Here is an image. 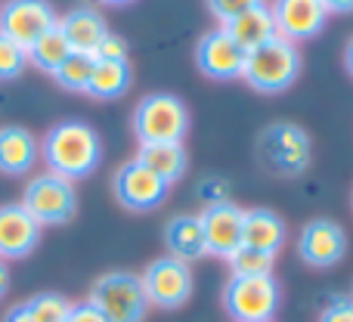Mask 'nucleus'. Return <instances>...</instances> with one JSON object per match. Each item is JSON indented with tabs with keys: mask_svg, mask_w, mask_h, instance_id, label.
Returning <instances> with one entry per match:
<instances>
[{
	"mask_svg": "<svg viewBox=\"0 0 353 322\" xmlns=\"http://www.w3.org/2000/svg\"><path fill=\"white\" fill-rule=\"evenodd\" d=\"M245 50L226 34L223 28H211L195 43V68L211 81H232L242 78Z\"/></svg>",
	"mask_w": 353,
	"mask_h": 322,
	"instance_id": "nucleus-13",
	"label": "nucleus"
},
{
	"mask_svg": "<svg viewBox=\"0 0 353 322\" xmlns=\"http://www.w3.org/2000/svg\"><path fill=\"white\" fill-rule=\"evenodd\" d=\"M10 285H12V273H10V263L0 261V301L10 294Z\"/></svg>",
	"mask_w": 353,
	"mask_h": 322,
	"instance_id": "nucleus-33",
	"label": "nucleus"
},
{
	"mask_svg": "<svg viewBox=\"0 0 353 322\" xmlns=\"http://www.w3.org/2000/svg\"><path fill=\"white\" fill-rule=\"evenodd\" d=\"M41 161V137H34L22 124L0 128V174L28 177Z\"/></svg>",
	"mask_w": 353,
	"mask_h": 322,
	"instance_id": "nucleus-16",
	"label": "nucleus"
},
{
	"mask_svg": "<svg viewBox=\"0 0 353 322\" xmlns=\"http://www.w3.org/2000/svg\"><path fill=\"white\" fill-rule=\"evenodd\" d=\"M165 245H168V254L189 263V267L195 261H201V257H208V245H205V232H201V223H199V214H176V217L168 220Z\"/></svg>",
	"mask_w": 353,
	"mask_h": 322,
	"instance_id": "nucleus-20",
	"label": "nucleus"
},
{
	"mask_svg": "<svg viewBox=\"0 0 353 322\" xmlns=\"http://www.w3.org/2000/svg\"><path fill=\"white\" fill-rule=\"evenodd\" d=\"M242 6H245V0H230V3H217V0H214V3H208V12L217 19V28H223Z\"/></svg>",
	"mask_w": 353,
	"mask_h": 322,
	"instance_id": "nucleus-30",
	"label": "nucleus"
},
{
	"mask_svg": "<svg viewBox=\"0 0 353 322\" xmlns=\"http://www.w3.org/2000/svg\"><path fill=\"white\" fill-rule=\"evenodd\" d=\"M168 192H171V186L137 159L124 161L121 168L112 174V195H115V201L124 211L149 214L165 205Z\"/></svg>",
	"mask_w": 353,
	"mask_h": 322,
	"instance_id": "nucleus-9",
	"label": "nucleus"
},
{
	"mask_svg": "<svg viewBox=\"0 0 353 322\" xmlns=\"http://www.w3.org/2000/svg\"><path fill=\"white\" fill-rule=\"evenodd\" d=\"M140 279H143V292L149 298V307H159V310H180L195 292L192 267L171 254L149 261L146 270L140 273Z\"/></svg>",
	"mask_w": 353,
	"mask_h": 322,
	"instance_id": "nucleus-8",
	"label": "nucleus"
},
{
	"mask_svg": "<svg viewBox=\"0 0 353 322\" xmlns=\"http://www.w3.org/2000/svg\"><path fill=\"white\" fill-rule=\"evenodd\" d=\"M43 226L19 201L0 205V261H25L41 245Z\"/></svg>",
	"mask_w": 353,
	"mask_h": 322,
	"instance_id": "nucleus-15",
	"label": "nucleus"
},
{
	"mask_svg": "<svg viewBox=\"0 0 353 322\" xmlns=\"http://www.w3.org/2000/svg\"><path fill=\"white\" fill-rule=\"evenodd\" d=\"M325 10H329V16H344V12H353V0L350 3H335V0H332V3H325Z\"/></svg>",
	"mask_w": 353,
	"mask_h": 322,
	"instance_id": "nucleus-34",
	"label": "nucleus"
},
{
	"mask_svg": "<svg viewBox=\"0 0 353 322\" xmlns=\"http://www.w3.org/2000/svg\"><path fill=\"white\" fill-rule=\"evenodd\" d=\"M316 322H353V298L347 294H335L329 304L323 307Z\"/></svg>",
	"mask_w": 353,
	"mask_h": 322,
	"instance_id": "nucleus-29",
	"label": "nucleus"
},
{
	"mask_svg": "<svg viewBox=\"0 0 353 322\" xmlns=\"http://www.w3.org/2000/svg\"><path fill=\"white\" fill-rule=\"evenodd\" d=\"M93 68H97V59L87 53H72L59 68H56L50 78L56 81V87H62L65 93H87L93 78Z\"/></svg>",
	"mask_w": 353,
	"mask_h": 322,
	"instance_id": "nucleus-24",
	"label": "nucleus"
},
{
	"mask_svg": "<svg viewBox=\"0 0 353 322\" xmlns=\"http://www.w3.org/2000/svg\"><path fill=\"white\" fill-rule=\"evenodd\" d=\"M270 10H273L276 34L292 43L313 41V37L323 34V28L329 25L325 0H279V3H273Z\"/></svg>",
	"mask_w": 353,
	"mask_h": 322,
	"instance_id": "nucleus-14",
	"label": "nucleus"
},
{
	"mask_svg": "<svg viewBox=\"0 0 353 322\" xmlns=\"http://www.w3.org/2000/svg\"><path fill=\"white\" fill-rule=\"evenodd\" d=\"M301 68H304L301 47L276 34V37H270L267 43H261V47L248 50L245 68H242V81L251 90L276 97V93L288 90V87L301 78Z\"/></svg>",
	"mask_w": 353,
	"mask_h": 322,
	"instance_id": "nucleus-2",
	"label": "nucleus"
},
{
	"mask_svg": "<svg viewBox=\"0 0 353 322\" xmlns=\"http://www.w3.org/2000/svg\"><path fill=\"white\" fill-rule=\"evenodd\" d=\"M226 263H230V276H273L276 254H267V251H257V248H245L242 245Z\"/></svg>",
	"mask_w": 353,
	"mask_h": 322,
	"instance_id": "nucleus-26",
	"label": "nucleus"
},
{
	"mask_svg": "<svg viewBox=\"0 0 353 322\" xmlns=\"http://www.w3.org/2000/svg\"><path fill=\"white\" fill-rule=\"evenodd\" d=\"M350 298H353V294H350Z\"/></svg>",
	"mask_w": 353,
	"mask_h": 322,
	"instance_id": "nucleus-36",
	"label": "nucleus"
},
{
	"mask_svg": "<svg viewBox=\"0 0 353 322\" xmlns=\"http://www.w3.org/2000/svg\"><path fill=\"white\" fill-rule=\"evenodd\" d=\"M223 31L248 53V50L267 43L270 37H276V22H273V10L261 0H245V6L223 25Z\"/></svg>",
	"mask_w": 353,
	"mask_h": 322,
	"instance_id": "nucleus-18",
	"label": "nucleus"
},
{
	"mask_svg": "<svg viewBox=\"0 0 353 322\" xmlns=\"http://www.w3.org/2000/svg\"><path fill=\"white\" fill-rule=\"evenodd\" d=\"M128 41H124L121 34H115V31H109V34L99 41V47L93 50V59L97 62H128Z\"/></svg>",
	"mask_w": 353,
	"mask_h": 322,
	"instance_id": "nucleus-28",
	"label": "nucleus"
},
{
	"mask_svg": "<svg viewBox=\"0 0 353 322\" xmlns=\"http://www.w3.org/2000/svg\"><path fill=\"white\" fill-rule=\"evenodd\" d=\"M242 217H245V208H239L232 199L201 208L199 223H201V232H205L208 254L230 261L242 248Z\"/></svg>",
	"mask_w": 353,
	"mask_h": 322,
	"instance_id": "nucleus-12",
	"label": "nucleus"
},
{
	"mask_svg": "<svg viewBox=\"0 0 353 322\" xmlns=\"http://www.w3.org/2000/svg\"><path fill=\"white\" fill-rule=\"evenodd\" d=\"M87 301L109 322H143L149 313L143 279L140 273H130V270H109L97 276L87 292Z\"/></svg>",
	"mask_w": 353,
	"mask_h": 322,
	"instance_id": "nucleus-5",
	"label": "nucleus"
},
{
	"mask_svg": "<svg viewBox=\"0 0 353 322\" xmlns=\"http://www.w3.org/2000/svg\"><path fill=\"white\" fill-rule=\"evenodd\" d=\"M19 205L41 226H65L78 214V189L65 177L43 170V174H31L25 180Z\"/></svg>",
	"mask_w": 353,
	"mask_h": 322,
	"instance_id": "nucleus-7",
	"label": "nucleus"
},
{
	"mask_svg": "<svg viewBox=\"0 0 353 322\" xmlns=\"http://www.w3.org/2000/svg\"><path fill=\"white\" fill-rule=\"evenodd\" d=\"M59 16L50 3L43 0H10L0 6V31L10 41H16L19 47L28 53V47L43 37L50 28H56Z\"/></svg>",
	"mask_w": 353,
	"mask_h": 322,
	"instance_id": "nucleus-11",
	"label": "nucleus"
},
{
	"mask_svg": "<svg viewBox=\"0 0 353 322\" xmlns=\"http://www.w3.org/2000/svg\"><path fill=\"white\" fill-rule=\"evenodd\" d=\"M130 84H134L130 59L128 62H97L90 87H87L84 97L99 99V103H112V99H121L130 90Z\"/></svg>",
	"mask_w": 353,
	"mask_h": 322,
	"instance_id": "nucleus-22",
	"label": "nucleus"
},
{
	"mask_svg": "<svg viewBox=\"0 0 353 322\" xmlns=\"http://www.w3.org/2000/svg\"><path fill=\"white\" fill-rule=\"evenodd\" d=\"M140 164H146L152 174H159L168 186L183 180L189 170V155L183 143H152V146H140L134 155Z\"/></svg>",
	"mask_w": 353,
	"mask_h": 322,
	"instance_id": "nucleus-21",
	"label": "nucleus"
},
{
	"mask_svg": "<svg viewBox=\"0 0 353 322\" xmlns=\"http://www.w3.org/2000/svg\"><path fill=\"white\" fill-rule=\"evenodd\" d=\"M313 143L301 124L273 121L257 134V161L276 177H298L310 168Z\"/></svg>",
	"mask_w": 353,
	"mask_h": 322,
	"instance_id": "nucleus-4",
	"label": "nucleus"
},
{
	"mask_svg": "<svg viewBox=\"0 0 353 322\" xmlns=\"http://www.w3.org/2000/svg\"><path fill=\"white\" fill-rule=\"evenodd\" d=\"M350 239L338 220L316 217L310 223H304L298 236V257L313 270H329L335 263H341L347 257Z\"/></svg>",
	"mask_w": 353,
	"mask_h": 322,
	"instance_id": "nucleus-10",
	"label": "nucleus"
},
{
	"mask_svg": "<svg viewBox=\"0 0 353 322\" xmlns=\"http://www.w3.org/2000/svg\"><path fill=\"white\" fill-rule=\"evenodd\" d=\"M242 245L267 254H279L285 245V220L273 208H245L242 217Z\"/></svg>",
	"mask_w": 353,
	"mask_h": 322,
	"instance_id": "nucleus-19",
	"label": "nucleus"
},
{
	"mask_svg": "<svg viewBox=\"0 0 353 322\" xmlns=\"http://www.w3.org/2000/svg\"><path fill=\"white\" fill-rule=\"evenodd\" d=\"M65 322H109L90 301H81V304H72V313H68Z\"/></svg>",
	"mask_w": 353,
	"mask_h": 322,
	"instance_id": "nucleus-31",
	"label": "nucleus"
},
{
	"mask_svg": "<svg viewBox=\"0 0 353 322\" xmlns=\"http://www.w3.org/2000/svg\"><path fill=\"white\" fill-rule=\"evenodd\" d=\"M0 322H34V316L28 313V307H25V301H19V304H12L10 310L3 313V319Z\"/></svg>",
	"mask_w": 353,
	"mask_h": 322,
	"instance_id": "nucleus-32",
	"label": "nucleus"
},
{
	"mask_svg": "<svg viewBox=\"0 0 353 322\" xmlns=\"http://www.w3.org/2000/svg\"><path fill=\"white\" fill-rule=\"evenodd\" d=\"M344 68H347V74L353 78V37L347 41V47H344Z\"/></svg>",
	"mask_w": 353,
	"mask_h": 322,
	"instance_id": "nucleus-35",
	"label": "nucleus"
},
{
	"mask_svg": "<svg viewBox=\"0 0 353 322\" xmlns=\"http://www.w3.org/2000/svg\"><path fill=\"white\" fill-rule=\"evenodd\" d=\"M56 28L68 41L72 53H87V56H93L99 41L109 34V22H105V16L97 6H74V10L62 12Z\"/></svg>",
	"mask_w": 353,
	"mask_h": 322,
	"instance_id": "nucleus-17",
	"label": "nucleus"
},
{
	"mask_svg": "<svg viewBox=\"0 0 353 322\" xmlns=\"http://www.w3.org/2000/svg\"><path fill=\"white\" fill-rule=\"evenodd\" d=\"M28 68V53L0 31V81H16Z\"/></svg>",
	"mask_w": 353,
	"mask_h": 322,
	"instance_id": "nucleus-27",
	"label": "nucleus"
},
{
	"mask_svg": "<svg viewBox=\"0 0 353 322\" xmlns=\"http://www.w3.org/2000/svg\"><path fill=\"white\" fill-rule=\"evenodd\" d=\"M223 310L232 322H276L282 310V285L276 276H230L223 285Z\"/></svg>",
	"mask_w": 353,
	"mask_h": 322,
	"instance_id": "nucleus-6",
	"label": "nucleus"
},
{
	"mask_svg": "<svg viewBox=\"0 0 353 322\" xmlns=\"http://www.w3.org/2000/svg\"><path fill=\"white\" fill-rule=\"evenodd\" d=\"M41 161L50 174L78 183L87 180L103 161V137L81 118H65L41 137Z\"/></svg>",
	"mask_w": 353,
	"mask_h": 322,
	"instance_id": "nucleus-1",
	"label": "nucleus"
},
{
	"mask_svg": "<svg viewBox=\"0 0 353 322\" xmlns=\"http://www.w3.org/2000/svg\"><path fill=\"white\" fill-rule=\"evenodd\" d=\"M68 56H72V47H68V41L62 37V31L50 28L47 34L37 37V41L28 47V66L37 68V72H43V74H53Z\"/></svg>",
	"mask_w": 353,
	"mask_h": 322,
	"instance_id": "nucleus-23",
	"label": "nucleus"
},
{
	"mask_svg": "<svg viewBox=\"0 0 353 322\" xmlns=\"http://www.w3.org/2000/svg\"><path fill=\"white\" fill-rule=\"evenodd\" d=\"M25 307L34 316V322H65L72 313V298L59 292H37L25 298Z\"/></svg>",
	"mask_w": 353,
	"mask_h": 322,
	"instance_id": "nucleus-25",
	"label": "nucleus"
},
{
	"mask_svg": "<svg viewBox=\"0 0 353 322\" xmlns=\"http://www.w3.org/2000/svg\"><path fill=\"white\" fill-rule=\"evenodd\" d=\"M130 130L140 146L183 143L189 134V109L176 93H149L130 112Z\"/></svg>",
	"mask_w": 353,
	"mask_h": 322,
	"instance_id": "nucleus-3",
	"label": "nucleus"
}]
</instances>
